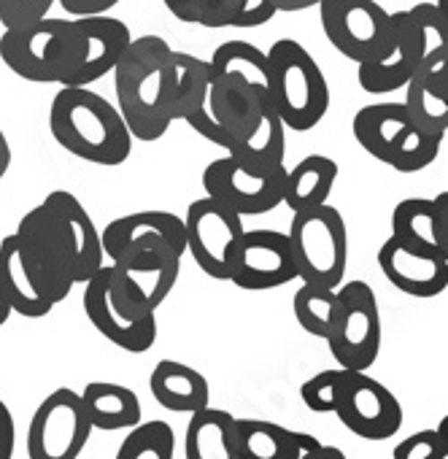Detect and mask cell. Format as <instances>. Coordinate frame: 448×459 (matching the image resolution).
Instances as JSON below:
<instances>
[{
	"instance_id": "cell-1",
	"label": "cell",
	"mask_w": 448,
	"mask_h": 459,
	"mask_svg": "<svg viewBox=\"0 0 448 459\" xmlns=\"http://www.w3.org/2000/svg\"><path fill=\"white\" fill-rule=\"evenodd\" d=\"M17 236L47 279L55 303H63L76 284H87L106 265L98 227L68 189H55L30 208L20 219Z\"/></svg>"
},
{
	"instance_id": "cell-2",
	"label": "cell",
	"mask_w": 448,
	"mask_h": 459,
	"mask_svg": "<svg viewBox=\"0 0 448 459\" xmlns=\"http://www.w3.org/2000/svg\"><path fill=\"white\" fill-rule=\"evenodd\" d=\"M111 74L116 108L133 141H159L173 125L176 49L159 36L133 39Z\"/></svg>"
},
{
	"instance_id": "cell-3",
	"label": "cell",
	"mask_w": 448,
	"mask_h": 459,
	"mask_svg": "<svg viewBox=\"0 0 448 459\" xmlns=\"http://www.w3.org/2000/svg\"><path fill=\"white\" fill-rule=\"evenodd\" d=\"M55 141L92 165H122L133 152V135L111 100L90 87H60L49 108Z\"/></svg>"
},
{
	"instance_id": "cell-4",
	"label": "cell",
	"mask_w": 448,
	"mask_h": 459,
	"mask_svg": "<svg viewBox=\"0 0 448 459\" xmlns=\"http://www.w3.org/2000/svg\"><path fill=\"white\" fill-rule=\"evenodd\" d=\"M268 95L287 130H314L330 108V84L295 39H281L268 49Z\"/></svg>"
},
{
	"instance_id": "cell-5",
	"label": "cell",
	"mask_w": 448,
	"mask_h": 459,
	"mask_svg": "<svg viewBox=\"0 0 448 459\" xmlns=\"http://www.w3.org/2000/svg\"><path fill=\"white\" fill-rule=\"evenodd\" d=\"M392 20H394V41L389 52L373 63H362L357 71L359 87L370 95L405 90V84L418 71L421 60L429 52L448 44L435 4H416L413 9L394 12Z\"/></svg>"
},
{
	"instance_id": "cell-6",
	"label": "cell",
	"mask_w": 448,
	"mask_h": 459,
	"mask_svg": "<svg viewBox=\"0 0 448 459\" xmlns=\"http://www.w3.org/2000/svg\"><path fill=\"white\" fill-rule=\"evenodd\" d=\"M289 244L303 284L338 290L349 265V230L340 211L330 203L292 213Z\"/></svg>"
},
{
	"instance_id": "cell-7",
	"label": "cell",
	"mask_w": 448,
	"mask_h": 459,
	"mask_svg": "<svg viewBox=\"0 0 448 459\" xmlns=\"http://www.w3.org/2000/svg\"><path fill=\"white\" fill-rule=\"evenodd\" d=\"M73 55L71 20L44 17L30 25L9 28L0 36L4 65L33 84H63Z\"/></svg>"
},
{
	"instance_id": "cell-8",
	"label": "cell",
	"mask_w": 448,
	"mask_h": 459,
	"mask_svg": "<svg viewBox=\"0 0 448 459\" xmlns=\"http://www.w3.org/2000/svg\"><path fill=\"white\" fill-rule=\"evenodd\" d=\"M84 314L90 325L114 346L130 354H143L157 341V311L135 303L111 276V268L103 265L84 284Z\"/></svg>"
},
{
	"instance_id": "cell-9",
	"label": "cell",
	"mask_w": 448,
	"mask_h": 459,
	"mask_svg": "<svg viewBox=\"0 0 448 459\" xmlns=\"http://www.w3.org/2000/svg\"><path fill=\"white\" fill-rule=\"evenodd\" d=\"M268 100L271 95L265 87H252L238 79L211 74L205 103L186 119V125L208 143L230 152L257 127Z\"/></svg>"
},
{
	"instance_id": "cell-10",
	"label": "cell",
	"mask_w": 448,
	"mask_h": 459,
	"mask_svg": "<svg viewBox=\"0 0 448 459\" xmlns=\"http://www.w3.org/2000/svg\"><path fill=\"white\" fill-rule=\"evenodd\" d=\"M319 20L327 41L357 65L383 57L394 41V20L375 0H322Z\"/></svg>"
},
{
	"instance_id": "cell-11",
	"label": "cell",
	"mask_w": 448,
	"mask_h": 459,
	"mask_svg": "<svg viewBox=\"0 0 448 459\" xmlns=\"http://www.w3.org/2000/svg\"><path fill=\"white\" fill-rule=\"evenodd\" d=\"M327 346L346 370H370L381 351V311L370 284L349 281L338 287V316Z\"/></svg>"
},
{
	"instance_id": "cell-12",
	"label": "cell",
	"mask_w": 448,
	"mask_h": 459,
	"mask_svg": "<svg viewBox=\"0 0 448 459\" xmlns=\"http://www.w3.org/2000/svg\"><path fill=\"white\" fill-rule=\"evenodd\" d=\"M244 216L213 197L192 200L184 216V233H186V252L197 263V268L216 279H230V255L244 236Z\"/></svg>"
},
{
	"instance_id": "cell-13",
	"label": "cell",
	"mask_w": 448,
	"mask_h": 459,
	"mask_svg": "<svg viewBox=\"0 0 448 459\" xmlns=\"http://www.w3.org/2000/svg\"><path fill=\"white\" fill-rule=\"evenodd\" d=\"M92 424L82 405V394L60 386L41 400L28 429V456L30 459H79Z\"/></svg>"
},
{
	"instance_id": "cell-14",
	"label": "cell",
	"mask_w": 448,
	"mask_h": 459,
	"mask_svg": "<svg viewBox=\"0 0 448 459\" xmlns=\"http://www.w3.org/2000/svg\"><path fill=\"white\" fill-rule=\"evenodd\" d=\"M287 168L254 170L238 160L219 157L202 170V189L208 197L233 208L238 216H260L284 203Z\"/></svg>"
},
{
	"instance_id": "cell-15",
	"label": "cell",
	"mask_w": 448,
	"mask_h": 459,
	"mask_svg": "<svg viewBox=\"0 0 448 459\" xmlns=\"http://www.w3.org/2000/svg\"><path fill=\"white\" fill-rule=\"evenodd\" d=\"M335 416L340 424L365 440H386L402 427V405L367 370H346L338 386Z\"/></svg>"
},
{
	"instance_id": "cell-16",
	"label": "cell",
	"mask_w": 448,
	"mask_h": 459,
	"mask_svg": "<svg viewBox=\"0 0 448 459\" xmlns=\"http://www.w3.org/2000/svg\"><path fill=\"white\" fill-rule=\"evenodd\" d=\"M228 281L246 292L279 290L297 281V263L289 236L279 230H244L230 255Z\"/></svg>"
},
{
	"instance_id": "cell-17",
	"label": "cell",
	"mask_w": 448,
	"mask_h": 459,
	"mask_svg": "<svg viewBox=\"0 0 448 459\" xmlns=\"http://www.w3.org/2000/svg\"><path fill=\"white\" fill-rule=\"evenodd\" d=\"M71 25H73V55L60 87H90L116 68L119 57L133 41V33L122 20L108 14L71 17Z\"/></svg>"
},
{
	"instance_id": "cell-18",
	"label": "cell",
	"mask_w": 448,
	"mask_h": 459,
	"mask_svg": "<svg viewBox=\"0 0 448 459\" xmlns=\"http://www.w3.org/2000/svg\"><path fill=\"white\" fill-rule=\"evenodd\" d=\"M103 255L108 263H119L125 257H133L146 249H176L178 255H186V233L184 219L170 211H135L125 213L100 233Z\"/></svg>"
},
{
	"instance_id": "cell-19",
	"label": "cell",
	"mask_w": 448,
	"mask_h": 459,
	"mask_svg": "<svg viewBox=\"0 0 448 459\" xmlns=\"http://www.w3.org/2000/svg\"><path fill=\"white\" fill-rule=\"evenodd\" d=\"M181 260L176 249H146L133 257H125L119 263H108L114 281L143 308L157 311L168 295L173 292L178 273H181Z\"/></svg>"
},
{
	"instance_id": "cell-20",
	"label": "cell",
	"mask_w": 448,
	"mask_h": 459,
	"mask_svg": "<svg viewBox=\"0 0 448 459\" xmlns=\"http://www.w3.org/2000/svg\"><path fill=\"white\" fill-rule=\"evenodd\" d=\"M0 284H4L12 314H20L25 319H41L57 306L47 287V279L25 252L17 233L0 241Z\"/></svg>"
},
{
	"instance_id": "cell-21",
	"label": "cell",
	"mask_w": 448,
	"mask_h": 459,
	"mask_svg": "<svg viewBox=\"0 0 448 459\" xmlns=\"http://www.w3.org/2000/svg\"><path fill=\"white\" fill-rule=\"evenodd\" d=\"M378 265L386 281L410 298H437L448 287V263L440 255L410 249L392 236L378 249Z\"/></svg>"
},
{
	"instance_id": "cell-22",
	"label": "cell",
	"mask_w": 448,
	"mask_h": 459,
	"mask_svg": "<svg viewBox=\"0 0 448 459\" xmlns=\"http://www.w3.org/2000/svg\"><path fill=\"white\" fill-rule=\"evenodd\" d=\"M162 4L178 22L211 30L260 28L279 14L276 0H162Z\"/></svg>"
},
{
	"instance_id": "cell-23",
	"label": "cell",
	"mask_w": 448,
	"mask_h": 459,
	"mask_svg": "<svg viewBox=\"0 0 448 459\" xmlns=\"http://www.w3.org/2000/svg\"><path fill=\"white\" fill-rule=\"evenodd\" d=\"M322 443L308 432H295L265 419H236L238 459H303Z\"/></svg>"
},
{
	"instance_id": "cell-24",
	"label": "cell",
	"mask_w": 448,
	"mask_h": 459,
	"mask_svg": "<svg viewBox=\"0 0 448 459\" xmlns=\"http://www.w3.org/2000/svg\"><path fill=\"white\" fill-rule=\"evenodd\" d=\"M151 397L173 413H197L208 408L211 386L202 373L194 368L176 362V359H159L149 376Z\"/></svg>"
},
{
	"instance_id": "cell-25",
	"label": "cell",
	"mask_w": 448,
	"mask_h": 459,
	"mask_svg": "<svg viewBox=\"0 0 448 459\" xmlns=\"http://www.w3.org/2000/svg\"><path fill=\"white\" fill-rule=\"evenodd\" d=\"M410 122L405 103H370L354 117V138L370 157L389 165Z\"/></svg>"
},
{
	"instance_id": "cell-26",
	"label": "cell",
	"mask_w": 448,
	"mask_h": 459,
	"mask_svg": "<svg viewBox=\"0 0 448 459\" xmlns=\"http://www.w3.org/2000/svg\"><path fill=\"white\" fill-rule=\"evenodd\" d=\"M79 394H82V405L87 411L92 429L119 432V429H133L135 424H141L143 408H141L138 394L130 386H122L114 381H90Z\"/></svg>"
},
{
	"instance_id": "cell-27",
	"label": "cell",
	"mask_w": 448,
	"mask_h": 459,
	"mask_svg": "<svg viewBox=\"0 0 448 459\" xmlns=\"http://www.w3.org/2000/svg\"><path fill=\"white\" fill-rule=\"evenodd\" d=\"M184 459H238L236 456V416L221 408L189 413L184 435Z\"/></svg>"
},
{
	"instance_id": "cell-28",
	"label": "cell",
	"mask_w": 448,
	"mask_h": 459,
	"mask_svg": "<svg viewBox=\"0 0 448 459\" xmlns=\"http://www.w3.org/2000/svg\"><path fill=\"white\" fill-rule=\"evenodd\" d=\"M228 154L233 160H238L241 165L254 168V170H273V168L284 165V157H287V127H284V122L276 114L271 100L265 103V108L260 114L257 127L244 141H238Z\"/></svg>"
},
{
	"instance_id": "cell-29",
	"label": "cell",
	"mask_w": 448,
	"mask_h": 459,
	"mask_svg": "<svg viewBox=\"0 0 448 459\" xmlns=\"http://www.w3.org/2000/svg\"><path fill=\"white\" fill-rule=\"evenodd\" d=\"M338 178V162L324 154H311L300 160L292 170H287L284 181V205L295 211L314 208L330 200Z\"/></svg>"
},
{
	"instance_id": "cell-30",
	"label": "cell",
	"mask_w": 448,
	"mask_h": 459,
	"mask_svg": "<svg viewBox=\"0 0 448 459\" xmlns=\"http://www.w3.org/2000/svg\"><path fill=\"white\" fill-rule=\"evenodd\" d=\"M392 238H397L400 244L410 249L440 255L437 252V211H435L432 197H408L397 203L392 213Z\"/></svg>"
},
{
	"instance_id": "cell-31",
	"label": "cell",
	"mask_w": 448,
	"mask_h": 459,
	"mask_svg": "<svg viewBox=\"0 0 448 459\" xmlns=\"http://www.w3.org/2000/svg\"><path fill=\"white\" fill-rule=\"evenodd\" d=\"M211 74L213 76H228L246 82L252 87H265L268 90V52L257 49L249 41H224L213 49L211 60Z\"/></svg>"
},
{
	"instance_id": "cell-32",
	"label": "cell",
	"mask_w": 448,
	"mask_h": 459,
	"mask_svg": "<svg viewBox=\"0 0 448 459\" xmlns=\"http://www.w3.org/2000/svg\"><path fill=\"white\" fill-rule=\"evenodd\" d=\"M211 87V65L186 52H176V92L173 122H186L202 103Z\"/></svg>"
},
{
	"instance_id": "cell-33",
	"label": "cell",
	"mask_w": 448,
	"mask_h": 459,
	"mask_svg": "<svg viewBox=\"0 0 448 459\" xmlns=\"http://www.w3.org/2000/svg\"><path fill=\"white\" fill-rule=\"evenodd\" d=\"M405 108L410 119L437 135H445L448 130V92L435 84L432 79L413 74V79L405 84Z\"/></svg>"
},
{
	"instance_id": "cell-34",
	"label": "cell",
	"mask_w": 448,
	"mask_h": 459,
	"mask_svg": "<svg viewBox=\"0 0 448 459\" xmlns=\"http://www.w3.org/2000/svg\"><path fill=\"white\" fill-rule=\"evenodd\" d=\"M292 311L297 325L314 335V338H324L330 335L335 316H338V290H327V287H314V284H303L295 292L292 300Z\"/></svg>"
},
{
	"instance_id": "cell-35",
	"label": "cell",
	"mask_w": 448,
	"mask_h": 459,
	"mask_svg": "<svg viewBox=\"0 0 448 459\" xmlns=\"http://www.w3.org/2000/svg\"><path fill=\"white\" fill-rule=\"evenodd\" d=\"M176 451V435L168 421H141L135 424L114 459H173Z\"/></svg>"
},
{
	"instance_id": "cell-36",
	"label": "cell",
	"mask_w": 448,
	"mask_h": 459,
	"mask_svg": "<svg viewBox=\"0 0 448 459\" xmlns=\"http://www.w3.org/2000/svg\"><path fill=\"white\" fill-rule=\"evenodd\" d=\"M440 146H443V135L429 133V130L418 127L416 122H410V127L402 133L389 165L400 173H418L437 160Z\"/></svg>"
},
{
	"instance_id": "cell-37",
	"label": "cell",
	"mask_w": 448,
	"mask_h": 459,
	"mask_svg": "<svg viewBox=\"0 0 448 459\" xmlns=\"http://www.w3.org/2000/svg\"><path fill=\"white\" fill-rule=\"evenodd\" d=\"M340 378H343V368H332V370H322V373L311 376L300 386V397H303L306 408H311L314 413H335Z\"/></svg>"
},
{
	"instance_id": "cell-38",
	"label": "cell",
	"mask_w": 448,
	"mask_h": 459,
	"mask_svg": "<svg viewBox=\"0 0 448 459\" xmlns=\"http://www.w3.org/2000/svg\"><path fill=\"white\" fill-rule=\"evenodd\" d=\"M55 4L57 0H0V25H4V30L30 25L49 17Z\"/></svg>"
},
{
	"instance_id": "cell-39",
	"label": "cell",
	"mask_w": 448,
	"mask_h": 459,
	"mask_svg": "<svg viewBox=\"0 0 448 459\" xmlns=\"http://www.w3.org/2000/svg\"><path fill=\"white\" fill-rule=\"evenodd\" d=\"M394 459H445L437 429H418L394 446Z\"/></svg>"
},
{
	"instance_id": "cell-40",
	"label": "cell",
	"mask_w": 448,
	"mask_h": 459,
	"mask_svg": "<svg viewBox=\"0 0 448 459\" xmlns=\"http://www.w3.org/2000/svg\"><path fill=\"white\" fill-rule=\"evenodd\" d=\"M71 17H100L108 14L119 0H57Z\"/></svg>"
},
{
	"instance_id": "cell-41",
	"label": "cell",
	"mask_w": 448,
	"mask_h": 459,
	"mask_svg": "<svg viewBox=\"0 0 448 459\" xmlns=\"http://www.w3.org/2000/svg\"><path fill=\"white\" fill-rule=\"evenodd\" d=\"M17 448V424L9 405L0 400V459H14Z\"/></svg>"
},
{
	"instance_id": "cell-42",
	"label": "cell",
	"mask_w": 448,
	"mask_h": 459,
	"mask_svg": "<svg viewBox=\"0 0 448 459\" xmlns=\"http://www.w3.org/2000/svg\"><path fill=\"white\" fill-rule=\"evenodd\" d=\"M437 211V252L448 263V189L432 197Z\"/></svg>"
},
{
	"instance_id": "cell-43",
	"label": "cell",
	"mask_w": 448,
	"mask_h": 459,
	"mask_svg": "<svg viewBox=\"0 0 448 459\" xmlns=\"http://www.w3.org/2000/svg\"><path fill=\"white\" fill-rule=\"evenodd\" d=\"M322 0H276V9L279 12H287V14H295V12H306V9H314L319 6Z\"/></svg>"
},
{
	"instance_id": "cell-44",
	"label": "cell",
	"mask_w": 448,
	"mask_h": 459,
	"mask_svg": "<svg viewBox=\"0 0 448 459\" xmlns=\"http://www.w3.org/2000/svg\"><path fill=\"white\" fill-rule=\"evenodd\" d=\"M303 459H349V456H346L338 446H324V443H322L319 448H314V451L306 454Z\"/></svg>"
},
{
	"instance_id": "cell-45",
	"label": "cell",
	"mask_w": 448,
	"mask_h": 459,
	"mask_svg": "<svg viewBox=\"0 0 448 459\" xmlns=\"http://www.w3.org/2000/svg\"><path fill=\"white\" fill-rule=\"evenodd\" d=\"M12 168V146H9V138L0 130V178H4Z\"/></svg>"
},
{
	"instance_id": "cell-46",
	"label": "cell",
	"mask_w": 448,
	"mask_h": 459,
	"mask_svg": "<svg viewBox=\"0 0 448 459\" xmlns=\"http://www.w3.org/2000/svg\"><path fill=\"white\" fill-rule=\"evenodd\" d=\"M12 316V306L6 300V292H4V284H0V327H4Z\"/></svg>"
},
{
	"instance_id": "cell-47",
	"label": "cell",
	"mask_w": 448,
	"mask_h": 459,
	"mask_svg": "<svg viewBox=\"0 0 448 459\" xmlns=\"http://www.w3.org/2000/svg\"><path fill=\"white\" fill-rule=\"evenodd\" d=\"M435 9H437V17H440V25L448 36V0H435Z\"/></svg>"
},
{
	"instance_id": "cell-48",
	"label": "cell",
	"mask_w": 448,
	"mask_h": 459,
	"mask_svg": "<svg viewBox=\"0 0 448 459\" xmlns=\"http://www.w3.org/2000/svg\"><path fill=\"white\" fill-rule=\"evenodd\" d=\"M435 429L440 432V440H443V448H445V459H448V416H443Z\"/></svg>"
}]
</instances>
